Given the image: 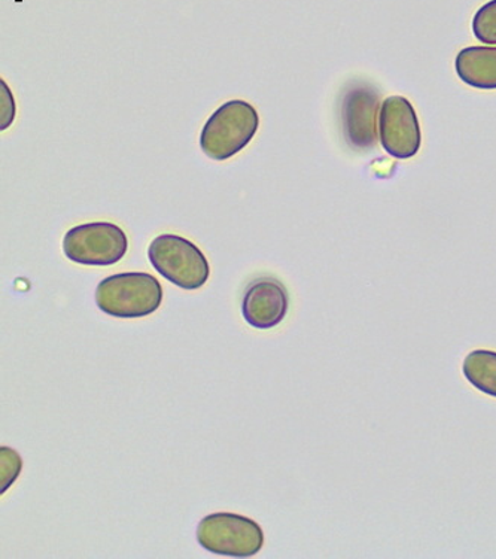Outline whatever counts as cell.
I'll use <instances>...</instances> for the list:
<instances>
[{
	"label": "cell",
	"mask_w": 496,
	"mask_h": 559,
	"mask_svg": "<svg viewBox=\"0 0 496 559\" xmlns=\"http://www.w3.org/2000/svg\"><path fill=\"white\" fill-rule=\"evenodd\" d=\"M258 128V111L250 102H226L203 126L201 148L215 162L229 160L251 144Z\"/></svg>",
	"instance_id": "cell-2"
},
{
	"label": "cell",
	"mask_w": 496,
	"mask_h": 559,
	"mask_svg": "<svg viewBox=\"0 0 496 559\" xmlns=\"http://www.w3.org/2000/svg\"><path fill=\"white\" fill-rule=\"evenodd\" d=\"M23 471V460L12 448H0V492L5 493L19 479Z\"/></svg>",
	"instance_id": "cell-12"
},
{
	"label": "cell",
	"mask_w": 496,
	"mask_h": 559,
	"mask_svg": "<svg viewBox=\"0 0 496 559\" xmlns=\"http://www.w3.org/2000/svg\"><path fill=\"white\" fill-rule=\"evenodd\" d=\"M457 75L463 84L477 90H496V47H467L455 60Z\"/></svg>",
	"instance_id": "cell-9"
},
{
	"label": "cell",
	"mask_w": 496,
	"mask_h": 559,
	"mask_svg": "<svg viewBox=\"0 0 496 559\" xmlns=\"http://www.w3.org/2000/svg\"><path fill=\"white\" fill-rule=\"evenodd\" d=\"M290 309V294L279 280L258 277L247 285L242 300V316L251 328L270 330L278 328Z\"/></svg>",
	"instance_id": "cell-8"
},
{
	"label": "cell",
	"mask_w": 496,
	"mask_h": 559,
	"mask_svg": "<svg viewBox=\"0 0 496 559\" xmlns=\"http://www.w3.org/2000/svg\"><path fill=\"white\" fill-rule=\"evenodd\" d=\"M379 141L386 153L398 160H409L419 153L422 132L412 102L402 96L382 102Z\"/></svg>",
	"instance_id": "cell-7"
},
{
	"label": "cell",
	"mask_w": 496,
	"mask_h": 559,
	"mask_svg": "<svg viewBox=\"0 0 496 559\" xmlns=\"http://www.w3.org/2000/svg\"><path fill=\"white\" fill-rule=\"evenodd\" d=\"M473 34L482 44L496 45V0H491L475 12Z\"/></svg>",
	"instance_id": "cell-11"
},
{
	"label": "cell",
	"mask_w": 496,
	"mask_h": 559,
	"mask_svg": "<svg viewBox=\"0 0 496 559\" xmlns=\"http://www.w3.org/2000/svg\"><path fill=\"white\" fill-rule=\"evenodd\" d=\"M101 312L124 320L153 316L162 304V287L146 272H125L105 277L96 288Z\"/></svg>",
	"instance_id": "cell-1"
},
{
	"label": "cell",
	"mask_w": 496,
	"mask_h": 559,
	"mask_svg": "<svg viewBox=\"0 0 496 559\" xmlns=\"http://www.w3.org/2000/svg\"><path fill=\"white\" fill-rule=\"evenodd\" d=\"M197 542L207 552L250 558L263 549L264 532L251 518L218 512L203 518L197 526Z\"/></svg>",
	"instance_id": "cell-4"
},
{
	"label": "cell",
	"mask_w": 496,
	"mask_h": 559,
	"mask_svg": "<svg viewBox=\"0 0 496 559\" xmlns=\"http://www.w3.org/2000/svg\"><path fill=\"white\" fill-rule=\"evenodd\" d=\"M467 381L480 393L496 399V353L489 349H475L467 355L462 365Z\"/></svg>",
	"instance_id": "cell-10"
},
{
	"label": "cell",
	"mask_w": 496,
	"mask_h": 559,
	"mask_svg": "<svg viewBox=\"0 0 496 559\" xmlns=\"http://www.w3.org/2000/svg\"><path fill=\"white\" fill-rule=\"evenodd\" d=\"M153 267L169 283L194 292L209 281L210 266L197 245L179 235L157 236L148 248Z\"/></svg>",
	"instance_id": "cell-3"
},
{
	"label": "cell",
	"mask_w": 496,
	"mask_h": 559,
	"mask_svg": "<svg viewBox=\"0 0 496 559\" xmlns=\"http://www.w3.org/2000/svg\"><path fill=\"white\" fill-rule=\"evenodd\" d=\"M380 108L379 92L372 85L355 83L346 90L341 100V129L351 148L368 153L377 145Z\"/></svg>",
	"instance_id": "cell-6"
},
{
	"label": "cell",
	"mask_w": 496,
	"mask_h": 559,
	"mask_svg": "<svg viewBox=\"0 0 496 559\" xmlns=\"http://www.w3.org/2000/svg\"><path fill=\"white\" fill-rule=\"evenodd\" d=\"M128 251V235L113 223L81 224L63 238L64 255L83 266H112L123 260Z\"/></svg>",
	"instance_id": "cell-5"
}]
</instances>
